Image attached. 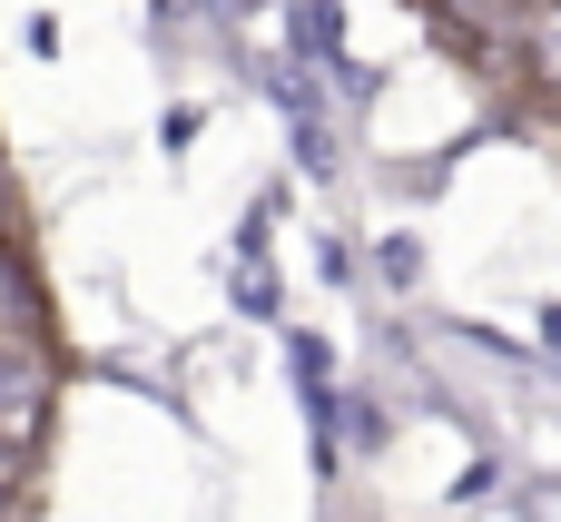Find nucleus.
<instances>
[{
    "label": "nucleus",
    "instance_id": "f257e3e1",
    "mask_svg": "<svg viewBox=\"0 0 561 522\" xmlns=\"http://www.w3.org/2000/svg\"><path fill=\"white\" fill-rule=\"evenodd\" d=\"M533 79L561 99V0H552V10H533Z\"/></svg>",
    "mask_w": 561,
    "mask_h": 522
}]
</instances>
